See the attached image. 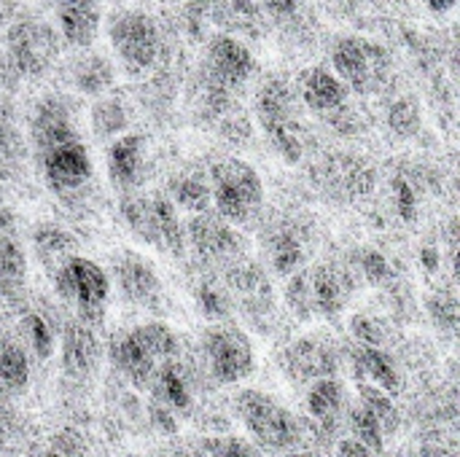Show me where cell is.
Returning a JSON list of instances; mask_svg holds the SVG:
<instances>
[{"instance_id":"cell-16","label":"cell","mask_w":460,"mask_h":457,"mask_svg":"<svg viewBox=\"0 0 460 457\" xmlns=\"http://www.w3.org/2000/svg\"><path fill=\"white\" fill-rule=\"evenodd\" d=\"M305 283H307V302H310V315H337L345 302H348V280L340 269L334 267H313L305 269Z\"/></svg>"},{"instance_id":"cell-28","label":"cell","mask_w":460,"mask_h":457,"mask_svg":"<svg viewBox=\"0 0 460 457\" xmlns=\"http://www.w3.org/2000/svg\"><path fill=\"white\" fill-rule=\"evenodd\" d=\"M19 331H22V337H24V342L30 345V350H32L35 358L46 361V358L51 356V350H54V331H51V326L46 323L43 315H38V312L22 315Z\"/></svg>"},{"instance_id":"cell-10","label":"cell","mask_w":460,"mask_h":457,"mask_svg":"<svg viewBox=\"0 0 460 457\" xmlns=\"http://www.w3.org/2000/svg\"><path fill=\"white\" fill-rule=\"evenodd\" d=\"M202 350H205L210 374L221 385H234V382L251 377V372L256 366L251 339L234 326L221 323V326L208 329L205 339H202Z\"/></svg>"},{"instance_id":"cell-33","label":"cell","mask_w":460,"mask_h":457,"mask_svg":"<svg viewBox=\"0 0 460 457\" xmlns=\"http://www.w3.org/2000/svg\"><path fill=\"white\" fill-rule=\"evenodd\" d=\"M208 450H210V457H259L253 444H248L245 439H234V436L216 439V442H210Z\"/></svg>"},{"instance_id":"cell-20","label":"cell","mask_w":460,"mask_h":457,"mask_svg":"<svg viewBox=\"0 0 460 457\" xmlns=\"http://www.w3.org/2000/svg\"><path fill=\"white\" fill-rule=\"evenodd\" d=\"M356 374L361 382H372L391 396H396L402 391V377L396 372L394 358L388 353H383L377 345H364L356 353Z\"/></svg>"},{"instance_id":"cell-8","label":"cell","mask_w":460,"mask_h":457,"mask_svg":"<svg viewBox=\"0 0 460 457\" xmlns=\"http://www.w3.org/2000/svg\"><path fill=\"white\" fill-rule=\"evenodd\" d=\"M259 119L272 145L286 162H299L305 154L296 124V94L283 81H270L259 94Z\"/></svg>"},{"instance_id":"cell-38","label":"cell","mask_w":460,"mask_h":457,"mask_svg":"<svg viewBox=\"0 0 460 457\" xmlns=\"http://www.w3.org/2000/svg\"><path fill=\"white\" fill-rule=\"evenodd\" d=\"M456 3H458V0H426V5H429L431 11H439V13H442V11H450Z\"/></svg>"},{"instance_id":"cell-26","label":"cell","mask_w":460,"mask_h":457,"mask_svg":"<svg viewBox=\"0 0 460 457\" xmlns=\"http://www.w3.org/2000/svg\"><path fill=\"white\" fill-rule=\"evenodd\" d=\"M32 250H35V256L46 267L54 264V269H57L65 259H70L75 253V240L65 229L51 226V224H43L32 234Z\"/></svg>"},{"instance_id":"cell-13","label":"cell","mask_w":460,"mask_h":457,"mask_svg":"<svg viewBox=\"0 0 460 457\" xmlns=\"http://www.w3.org/2000/svg\"><path fill=\"white\" fill-rule=\"evenodd\" d=\"M113 280H116L119 294L132 304L151 307L162 294V280L156 269L143 256L129 253V250L113 259Z\"/></svg>"},{"instance_id":"cell-6","label":"cell","mask_w":460,"mask_h":457,"mask_svg":"<svg viewBox=\"0 0 460 457\" xmlns=\"http://www.w3.org/2000/svg\"><path fill=\"white\" fill-rule=\"evenodd\" d=\"M237 412L259 447L280 453L296 442L294 415L286 407H280L272 396L261 391H243L237 396Z\"/></svg>"},{"instance_id":"cell-1","label":"cell","mask_w":460,"mask_h":457,"mask_svg":"<svg viewBox=\"0 0 460 457\" xmlns=\"http://www.w3.org/2000/svg\"><path fill=\"white\" fill-rule=\"evenodd\" d=\"M178 356V337L164 323H143L111 342L113 366L137 388L151 385L156 369Z\"/></svg>"},{"instance_id":"cell-12","label":"cell","mask_w":460,"mask_h":457,"mask_svg":"<svg viewBox=\"0 0 460 457\" xmlns=\"http://www.w3.org/2000/svg\"><path fill=\"white\" fill-rule=\"evenodd\" d=\"M27 288V250L19 240L16 215L0 207V299L19 302Z\"/></svg>"},{"instance_id":"cell-24","label":"cell","mask_w":460,"mask_h":457,"mask_svg":"<svg viewBox=\"0 0 460 457\" xmlns=\"http://www.w3.org/2000/svg\"><path fill=\"white\" fill-rule=\"evenodd\" d=\"M342 404H345V388L334 374L315 380L307 391V412L323 426H332L337 420Z\"/></svg>"},{"instance_id":"cell-2","label":"cell","mask_w":460,"mask_h":457,"mask_svg":"<svg viewBox=\"0 0 460 457\" xmlns=\"http://www.w3.org/2000/svg\"><path fill=\"white\" fill-rule=\"evenodd\" d=\"M210 205L229 224H251L264 207V183L253 164L243 159H218L208 170Z\"/></svg>"},{"instance_id":"cell-21","label":"cell","mask_w":460,"mask_h":457,"mask_svg":"<svg viewBox=\"0 0 460 457\" xmlns=\"http://www.w3.org/2000/svg\"><path fill=\"white\" fill-rule=\"evenodd\" d=\"M151 385H154L156 401L164 404L167 409H172V412H189V409H191V391H189L186 374H183V369L175 364V358L164 361V364L156 369Z\"/></svg>"},{"instance_id":"cell-22","label":"cell","mask_w":460,"mask_h":457,"mask_svg":"<svg viewBox=\"0 0 460 457\" xmlns=\"http://www.w3.org/2000/svg\"><path fill=\"white\" fill-rule=\"evenodd\" d=\"M170 199L189 213H205L210 207V180L202 170H183L170 180Z\"/></svg>"},{"instance_id":"cell-36","label":"cell","mask_w":460,"mask_h":457,"mask_svg":"<svg viewBox=\"0 0 460 457\" xmlns=\"http://www.w3.org/2000/svg\"><path fill=\"white\" fill-rule=\"evenodd\" d=\"M57 13L67 11H86V8H100V0H49Z\"/></svg>"},{"instance_id":"cell-31","label":"cell","mask_w":460,"mask_h":457,"mask_svg":"<svg viewBox=\"0 0 460 457\" xmlns=\"http://www.w3.org/2000/svg\"><path fill=\"white\" fill-rule=\"evenodd\" d=\"M92 127L97 137H116L127 129V113L116 100H102L92 108Z\"/></svg>"},{"instance_id":"cell-39","label":"cell","mask_w":460,"mask_h":457,"mask_svg":"<svg viewBox=\"0 0 460 457\" xmlns=\"http://www.w3.org/2000/svg\"><path fill=\"white\" fill-rule=\"evenodd\" d=\"M43 457H73V455H70V453H65V450H59V447H51V450H49Z\"/></svg>"},{"instance_id":"cell-30","label":"cell","mask_w":460,"mask_h":457,"mask_svg":"<svg viewBox=\"0 0 460 457\" xmlns=\"http://www.w3.org/2000/svg\"><path fill=\"white\" fill-rule=\"evenodd\" d=\"M350 428H353V439H358L361 444H367L375 455L377 453H383V442H385V431H383V426H380V420L367 409V407H356L353 412H350Z\"/></svg>"},{"instance_id":"cell-19","label":"cell","mask_w":460,"mask_h":457,"mask_svg":"<svg viewBox=\"0 0 460 457\" xmlns=\"http://www.w3.org/2000/svg\"><path fill=\"white\" fill-rule=\"evenodd\" d=\"M334 353L332 347L321 345L318 339H302L291 345L286 353V372H291L296 380H321L334 374Z\"/></svg>"},{"instance_id":"cell-34","label":"cell","mask_w":460,"mask_h":457,"mask_svg":"<svg viewBox=\"0 0 460 457\" xmlns=\"http://www.w3.org/2000/svg\"><path fill=\"white\" fill-rule=\"evenodd\" d=\"M151 420H154V426L159 428V431H164V434H172L178 426H175V412L172 409H167L164 404H159V401H154V407H151Z\"/></svg>"},{"instance_id":"cell-25","label":"cell","mask_w":460,"mask_h":457,"mask_svg":"<svg viewBox=\"0 0 460 457\" xmlns=\"http://www.w3.org/2000/svg\"><path fill=\"white\" fill-rule=\"evenodd\" d=\"M27 382H30L27 350L16 339L0 334V388L3 391H22Z\"/></svg>"},{"instance_id":"cell-15","label":"cell","mask_w":460,"mask_h":457,"mask_svg":"<svg viewBox=\"0 0 460 457\" xmlns=\"http://www.w3.org/2000/svg\"><path fill=\"white\" fill-rule=\"evenodd\" d=\"M108 175L116 186L132 189L140 180L143 164H146V140L137 132H121L111 140L108 154Z\"/></svg>"},{"instance_id":"cell-11","label":"cell","mask_w":460,"mask_h":457,"mask_svg":"<svg viewBox=\"0 0 460 457\" xmlns=\"http://www.w3.org/2000/svg\"><path fill=\"white\" fill-rule=\"evenodd\" d=\"M183 232L186 245H191V250L208 264H229L243 253V242L234 232V224L224 221L221 215H210L208 210L194 213L183 224Z\"/></svg>"},{"instance_id":"cell-40","label":"cell","mask_w":460,"mask_h":457,"mask_svg":"<svg viewBox=\"0 0 460 457\" xmlns=\"http://www.w3.org/2000/svg\"><path fill=\"white\" fill-rule=\"evenodd\" d=\"M296 457H315V455H296Z\"/></svg>"},{"instance_id":"cell-7","label":"cell","mask_w":460,"mask_h":457,"mask_svg":"<svg viewBox=\"0 0 460 457\" xmlns=\"http://www.w3.org/2000/svg\"><path fill=\"white\" fill-rule=\"evenodd\" d=\"M332 67L334 75L356 92H375L383 78L388 75V54L383 51V46L358 38V35H348L340 38L332 48Z\"/></svg>"},{"instance_id":"cell-27","label":"cell","mask_w":460,"mask_h":457,"mask_svg":"<svg viewBox=\"0 0 460 457\" xmlns=\"http://www.w3.org/2000/svg\"><path fill=\"white\" fill-rule=\"evenodd\" d=\"M358 399H361V407H367L383 426L385 434L396 431L399 426V415H396V407H394V396L385 393L383 388L372 385V382H361L358 380Z\"/></svg>"},{"instance_id":"cell-18","label":"cell","mask_w":460,"mask_h":457,"mask_svg":"<svg viewBox=\"0 0 460 457\" xmlns=\"http://www.w3.org/2000/svg\"><path fill=\"white\" fill-rule=\"evenodd\" d=\"M100 358V342L92 326L73 321L65 326L62 334V366L70 377H86Z\"/></svg>"},{"instance_id":"cell-35","label":"cell","mask_w":460,"mask_h":457,"mask_svg":"<svg viewBox=\"0 0 460 457\" xmlns=\"http://www.w3.org/2000/svg\"><path fill=\"white\" fill-rule=\"evenodd\" d=\"M337 457H375V453L358 439H342L337 444Z\"/></svg>"},{"instance_id":"cell-5","label":"cell","mask_w":460,"mask_h":457,"mask_svg":"<svg viewBox=\"0 0 460 457\" xmlns=\"http://www.w3.org/2000/svg\"><path fill=\"white\" fill-rule=\"evenodd\" d=\"M35 151L40 159V172L46 186L59 197L75 194L94 175V162L78 135L51 140L46 145H38Z\"/></svg>"},{"instance_id":"cell-37","label":"cell","mask_w":460,"mask_h":457,"mask_svg":"<svg viewBox=\"0 0 460 457\" xmlns=\"http://www.w3.org/2000/svg\"><path fill=\"white\" fill-rule=\"evenodd\" d=\"M270 13H278V16H286V13H294L299 8L302 0H259Z\"/></svg>"},{"instance_id":"cell-17","label":"cell","mask_w":460,"mask_h":457,"mask_svg":"<svg viewBox=\"0 0 460 457\" xmlns=\"http://www.w3.org/2000/svg\"><path fill=\"white\" fill-rule=\"evenodd\" d=\"M348 86L334 75V70H326V67H310L299 75V83H296V94L299 100L315 110V113H329V110H337L345 105L348 100Z\"/></svg>"},{"instance_id":"cell-32","label":"cell","mask_w":460,"mask_h":457,"mask_svg":"<svg viewBox=\"0 0 460 457\" xmlns=\"http://www.w3.org/2000/svg\"><path fill=\"white\" fill-rule=\"evenodd\" d=\"M197 302H199V310L208 315V318H226L229 315V299L226 294L216 286V283H202V288L197 291Z\"/></svg>"},{"instance_id":"cell-14","label":"cell","mask_w":460,"mask_h":457,"mask_svg":"<svg viewBox=\"0 0 460 457\" xmlns=\"http://www.w3.org/2000/svg\"><path fill=\"white\" fill-rule=\"evenodd\" d=\"M208 65L224 86H240L253 70V54L243 40L232 35H216L208 46Z\"/></svg>"},{"instance_id":"cell-4","label":"cell","mask_w":460,"mask_h":457,"mask_svg":"<svg viewBox=\"0 0 460 457\" xmlns=\"http://www.w3.org/2000/svg\"><path fill=\"white\" fill-rule=\"evenodd\" d=\"M54 288L59 299L75 310L81 323H102L111 299V277L100 264L73 253L54 269Z\"/></svg>"},{"instance_id":"cell-23","label":"cell","mask_w":460,"mask_h":457,"mask_svg":"<svg viewBox=\"0 0 460 457\" xmlns=\"http://www.w3.org/2000/svg\"><path fill=\"white\" fill-rule=\"evenodd\" d=\"M264 248L270 250V261L278 275H294L305 264V242L302 234L291 226H280L264 240Z\"/></svg>"},{"instance_id":"cell-9","label":"cell","mask_w":460,"mask_h":457,"mask_svg":"<svg viewBox=\"0 0 460 457\" xmlns=\"http://www.w3.org/2000/svg\"><path fill=\"white\" fill-rule=\"evenodd\" d=\"M108 38L116 57L129 70H146L159 57V27L143 11H119L108 22Z\"/></svg>"},{"instance_id":"cell-3","label":"cell","mask_w":460,"mask_h":457,"mask_svg":"<svg viewBox=\"0 0 460 457\" xmlns=\"http://www.w3.org/2000/svg\"><path fill=\"white\" fill-rule=\"evenodd\" d=\"M121 218L129 232L170 256H181L186 250V232L178 215V207L164 194H129L121 199Z\"/></svg>"},{"instance_id":"cell-29","label":"cell","mask_w":460,"mask_h":457,"mask_svg":"<svg viewBox=\"0 0 460 457\" xmlns=\"http://www.w3.org/2000/svg\"><path fill=\"white\" fill-rule=\"evenodd\" d=\"M73 78H75V86H78L81 92L100 94L102 89L111 86L113 70H111V65H108L102 57H89V59H81V62L75 65Z\"/></svg>"}]
</instances>
